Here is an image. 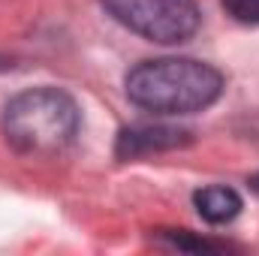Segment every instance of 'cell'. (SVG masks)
<instances>
[{"label": "cell", "mask_w": 259, "mask_h": 256, "mask_svg": "<svg viewBox=\"0 0 259 256\" xmlns=\"http://www.w3.org/2000/svg\"><path fill=\"white\" fill-rule=\"evenodd\" d=\"M130 103L154 115H193L214 106L226 88L217 66L193 58L142 61L124 78Z\"/></svg>", "instance_id": "cell-1"}, {"label": "cell", "mask_w": 259, "mask_h": 256, "mask_svg": "<svg viewBox=\"0 0 259 256\" xmlns=\"http://www.w3.org/2000/svg\"><path fill=\"white\" fill-rule=\"evenodd\" d=\"M81 124L75 100L61 88H30L3 109V136L18 154L49 157L72 145Z\"/></svg>", "instance_id": "cell-2"}, {"label": "cell", "mask_w": 259, "mask_h": 256, "mask_svg": "<svg viewBox=\"0 0 259 256\" xmlns=\"http://www.w3.org/2000/svg\"><path fill=\"white\" fill-rule=\"evenodd\" d=\"M100 3L121 27L160 46H175L190 39L202 24L196 0H100Z\"/></svg>", "instance_id": "cell-3"}, {"label": "cell", "mask_w": 259, "mask_h": 256, "mask_svg": "<svg viewBox=\"0 0 259 256\" xmlns=\"http://www.w3.org/2000/svg\"><path fill=\"white\" fill-rule=\"evenodd\" d=\"M193 142V133L184 127H166V124H145V127H127L118 133L115 157L118 160H136L157 151L184 148Z\"/></svg>", "instance_id": "cell-4"}, {"label": "cell", "mask_w": 259, "mask_h": 256, "mask_svg": "<svg viewBox=\"0 0 259 256\" xmlns=\"http://www.w3.org/2000/svg\"><path fill=\"white\" fill-rule=\"evenodd\" d=\"M193 205L199 211L202 220L220 226V223H232L238 214H241V196L232 190V187H202L193 193Z\"/></svg>", "instance_id": "cell-5"}, {"label": "cell", "mask_w": 259, "mask_h": 256, "mask_svg": "<svg viewBox=\"0 0 259 256\" xmlns=\"http://www.w3.org/2000/svg\"><path fill=\"white\" fill-rule=\"evenodd\" d=\"M160 238L169 241L178 250H193V253H223L226 250V244H217V241H208V238H193L184 229H160Z\"/></svg>", "instance_id": "cell-6"}, {"label": "cell", "mask_w": 259, "mask_h": 256, "mask_svg": "<svg viewBox=\"0 0 259 256\" xmlns=\"http://www.w3.org/2000/svg\"><path fill=\"white\" fill-rule=\"evenodd\" d=\"M226 15L238 24L247 27H259V0H220Z\"/></svg>", "instance_id": "cell-7"}, {"label": "cell", "mask_w": 259, "mask_h": 256, "mask_svg": "<svg viewBox=\"0 0 259 256\" xmlns=\"http://www.w3.org/2000/svg\"><path fill=\"white\" fill-rule=\"evenodd\" d=\"M253 187H256V193H259V175H256V178H253Z\"/></svg>", "instance_id": "cell-8"}]
</instances>
